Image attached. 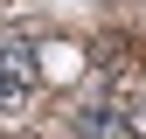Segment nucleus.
Returning a JSON list of instances; mask_svg holds the SVG:
<instances>
[{
    "mask_svg": "<svg viewBox=\"0 0 146 139\" xmlns=\"http://www.w3.org/2000/svg\"><path fill=\"white\" fill-rule=\"evenodd\" d=\"M35 83H42V70H35V49L0 42V111H21V104L35 97Z\"/></svg>",
    "mask_w": 146,
    "mask_h": 139,
    "instance_id": "nucleus-1",
    "label": "nucleus"
},
{
    "mask_svg": "<svg viewBox=\"0 0 146 139\" xmlns=\"http://www.w3.org/2000/svg\"><path fill=\"white\" fill-rule=\"evenodd\" d=\"M35 70H42V83H77L84 77V49L49 35V42H35Z\"/></svg>",
    "mask_w": 146,
    "mask_h": 139,
    "instance_id": "nucleus-2",
    "label": "nucleus"
},
{
    "mask_svg": "<svg viewBox=\"0 0 146 139\" xmlns=\"http://www.w3.org/2000/svg\"><path fill=\"white\" fill-rule=\"evenodd\" d=\"M77 139H132V132L111 104H90V111H77Z\"/></svg>",
    "mask_w": 146,
    "mask_h": 139,
    "instance_id": "nucleus-3",
    "label": "nucleus"
},
{
    "mask_svg": "<svg viewBox=\"0 0 146 139\" xmlns=\"http://www.w3.org/2000/svg\"><path fill=\"white\" fill-rule=\"evenodd\" d=\"M118 118H125V132H139V139H146V91H139V97H125V111H118Z\"/></svg>",
    "mask_w": 146,
    "mask_h": 139,
    "instance_id": "nucleus-4",
    "label": "nucleus"
},
{
    "mask_svg": "<svg viewBox=\"0 0 146 139\" xmlns=\"http://www.w3.org/2000/svg\"><path fill=\"white\" fill-rule=\"evenodd\" d=\"M0 139H7V132H0Z\"/></svg>",
    "mask_w": 146,
    "mask_h": 139,
    "instance_id": "nucleus-5",
    "label": "nucleus"
}]
</instances>
